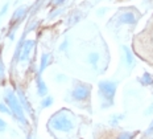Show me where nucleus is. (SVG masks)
<instances>
[{"mask_svg": "<svg viewBox=\"0 0 153 139\" xmlns=\"http://www.w3.org/2000/svg\"><path fill=\"white\" fill-rule=\"evenodd\" d=\"M117 90V81H111V80H102L98 83V94L102 99V109H110L114 106L115 101V94Z\"/></svg>", "mask_w": 153, "mask_h": 139, "instance_id": "2", "label": "nucleus"}, {"mask_svg": "<svg viewBox=\"0 0 153 139\" xmlns=\"http://www.w3.org/2000/svg\"><path fill=\"white\" fill-rule=\"evenodd\" d=\"M28 139H32V137H28Z\"/></svg>", "mask_w": 153, "mask_h": 139, "instance_id": "30", "label": "nucleus"}, {"mask_svg": "<svg viewBox=\"0 0 153 139\" xmlns=\"http://www.w3.org/2000/svg\"><path fill=\"white\" fill-rule=\"evenodd\" d=\"M5 130H7V123H5V121H3L0 118V132H4Z\"/></svg>", "mask_w": 153, "mask_h": 139, "instance_id": "28", "label": "nucleus"}, {"mask_svg": "<svg viewBox=\"0 0 153 139\" xmlns=\"http://www.w3.org/2000/svg\"><path fill=\"white\" fill-rule=\"evenodd\" d=\"M42 74H37L36 73V86H37V94L40 97H46L48 95V85L45 83V81L42 80Z\"/></svg>", "mask_w": 153, "mask_h": 139, "instance_id": "10", "label": "nucleus"}, {"mask_svg": "<svg viewBox=\"0 0 153 139\" xmlns=\"http://www.w3.org/2000/svg\"><path fill=\"white\" fill-rule=\"evenodd\" d=\"M123 118H124V114H114L110 119V123L112 126H117V123H119Z\"/></svg>", "mask_w": 153, "mask_h": 139, "instance_id": "20", "label": "nucleus"}, {"mask_svg": "<svg viewBox=\"0 0 153 139\" xmlns=\"http://www.w3.org/2000/svg\"><path fill=\"white\" fill-rule=\"evenodd\" d=\"M69 44H70L69 38H65V40H63L62 43H61V45H59L58 50H59V52H68V49H69Z\"/></svg>", "mask_w": 153, "mask_h": 139, "instance_id": "22", "label": "nucleus"}, {"mask_svg": "<svg viewBox=\"0 0 153 139\" xmlns=\"http://www.w3.org/2000/svg\"><path fill=\"white\" fill-rule=\"evenodd\" d=\"M140 14L135 8H124L116 14V20L122 25H136L139 21Z\"/></svg>", "mask_w": 153, "mask_h": 139, "instance_id": "5", "label": "nucleus"}, {"mask_svg": "<svg viewBox=\"0 0 153 139\" xmlns=\"http://www.w3.org/2000/svg\"><path fill=\"white\" fill-rule=\"evenodd\" d=\"M122 50H123V56H124V64H126L127 69L133 70V68L136 66V59H135L133 52L131 50V48H128L127 45H123Z\"/></svg>", "mask_w": 153, "mask_h": 139, "instance_id": "8", "label": "nucleus"}, {"mask_svg": "<svg viewBox=\"0 0 153 139\" xmlns=\"http://www.w3.org/2000/svg\"><path fill=\"white\" fill-rule=\"evenodd\" d=\"M152 114H153V103H151V105H149L148 107L145 109V111H144L145 117H148V115H152Z\"/></svg>", "mask_w": 153, "mask_h": 139, "instance_id": "26", "label": "nucleus"}, {"mask_svg": "<svg viewBox=\"0 0 153 139\" xmlns=\"http://www.w3.org/2000/svg\"><path fill=\"white\" fill-rule=\"evenodd\" d=\"M4 81H5V65L1 59V54H0V83H4Z\"/></svg>", "mask_w": 153, "mask_h": 139, "instance_id": "18", "label": "nucleus"}, {"mask_svg": "<svg viewBox=\"0 0 153 139\" xmlns=\"http://www.w3.org/2000/svg\"><path fill=\"white\" fill-rule=\"evenodd\" d=\"M38 24H40V23H38L37 20L30 21L29 24L27 25V28H25V29H24V32H25V33H27V35H28V33H30L32 31H34V29H36V28L38 27Z\"/></svg>", "mask_w": 153, "mask_h": 139, "instance_id": "19", "label": "nucleus"}, {"mask_svg": "<svg viewBox=\"0 0 153 139\" xmlns=\"http://www.w3.org/2000/svg\"><path fill=\"white\" fill-rule=\"evenodd\" d=\"M152 134H153V121L151 122V125H149V127L146 128V131H145V137H151Z\"/></svg>", "mask_w": 153, "mask_h": 139, "instance_id": "27", "label": "nucleus"}, {"mask_svg": "<svg viewBox=\"0 0 153 139\" xmlns=\"http://www.w3.org/2000/svg\"><path fill=\"white\" fill-rule=\"evenodd\" d=\"M65 12V7H57V8H53V11L49 14V19H56L58 17L59 15H62Z\"/></svg>", "mask_w": 153, "mask_h": 139, "instance_id": "16", "label": "nucleus"}, {"mask_svg": "<svg viewBox=\"0 0 153 139\" xmlns=\"http://www.w3.org/2000/svg\"><path fill=\"white\" fill-rule=\"evenodd\" d=\"M8 8H9V3H5V4L3 5V8L0 9V19H1L3 16H4L8 12Z\"/></svg>", "mask_w": 153, "mask_h": 139, "instance_id": "25", "label": "nucleus"}, {"mask_svg": "<svg viewBox=\"0 0 153 139\" xmlns=\"http://www.w3.org/2000/svg\"><path fill=\"white\" fill-rule=\"evenodd\" d=\"M48 128L61 132H70L75 128V118L70 110H59L50 117L48 122Z\"/></svg>", "mask_w": 153, "mask_h": 139, "instance_id": "1", "label": "nucleus"}, {"mask_svg": "<svg viewBox=\"0 0 153 139\" xmlns=\"http://www.w3.org/2000/svg\"><path fill=\"white\" fill-rule=\"evenodd\" d=\"M137 132L136 131H123L116 137V139H135Z\"/></svg>", "mask_w": 153, "mask_h": 139, "instance_id": "15", "label": "nucleus"}, {"mask_svg": "<svg viewBox=\"0 0 153 139\" xmlns=\"http://www.w3.org/2000/svg\"><path fill=\"white\" fill-rule=\"evenodd\" d=\"M36 40L33 38H27L24 41L23 49H21L20 57H19V64H27L32 59V53L34 52V48H36Z\"/></svg>", "mask_w": 153, "mask_h": 139, "instance_id": "7", "label": "nucleus"}, {"mask_svg": "<svg viewBox=\"0 0 153 139\" xmlns=\"http://www.w3.org/2000/svg\"><path fill=\"white\" fill-rule=\"evenodd\" d=\"M107 11H108L107 8H100V9H98V11H97V15H98V16H103Z\"/></svg>", "mask_w": 153, "mask_h": 139, "instance_id": "29", "label": "nucleus"}, {"mask_svg": "<svg viewBox=\"0 0 153 139\" xmlns=\"http://www.w3.org/2000/svg\"><path fill=\"white\" fill-rule=\"evenodd\" d=\"M53 102H54L53 97H50V95L42 97V101H41V107H44V109L49 107V106H52V105H53Z\"/></svg>", "mask_w": 153, "mask_h": 139, "instance_id": "17", "label": "nucleus"}, {"mask_svg": "<svg viewBox=\"0 0 153 139\" xmlns=\"http://www.w3.org/2000/svg\"><path fill=\"white\" fill-rule=\"evenodd\" d=\"M66 2H68V0H50V2H49V5H50V7H53V8L63 7Z\"/></svg>", "mask_w": 153, "mask_h": 139, "instance_id": "21", "label": "nucleus"}, {"mask_svg": "<svg viewBox=\"0 0 153 139\" xmlns=\"http://www.w3.org/2000/svg\"><path fill=\"white\" fill-rule=\"evenodd\" d=\"M152 86H153V85H152Z\"/></svg>", "mask_w": 153, "mask_h": 139, "instance_id": "31", "label": "nucleus"}, {"mask_svg": "<svg viewBox=\"0 0 153 139\" xmlns=\"http://www.w3.org/2000/svg\"><path fill=\"white\" fill-rule=\"evenodd\" d=\"M28 12H29V7H28V5H20V7L16 8L13 11V14H12V17H11V21H9V28H8V29L20 27V24L25 20V17L28 16Z\"/></svg>", "mask_w": 153, "mask_h": 139, "instance_id": "6", "label": "nucleus"}, {"mask_svg": "<svg viewBox=\"0 0 153 139\" xmlns=\"http://www.w3.org/2000/svg\"><path fill=\"white\" fill-rule=\"evenodd\" d=\"M137 82L141 86H152L153 85V74L149 72H144L141 74V77L137 78Z\"/></svg>", "mask_w": 153, "mask_h": 139, "instance_id": "12", "label": "nucleus"}, {"mask_svg": "<svg viewBox=\"0 0 153 139\" xmlns=\"http://www.w3.org/2000/svg\"><path fill=\"white\" fill-rule=\"evenodd\" d=\"M82 19V14L79 11H74L71 15L69 16V25H73V24H76L79 20Z\"/></svg>", "mask_w": 153, "mask_h": 139, "instance_id": "14", "label": "nucleus"}, {"mask_svg": "<svg viewBox=\"0 0 153 139\" xmlns=\"http://www.w3.org/2000/svg\"><path fill=\"white\" fill-rule=\"evenodd\" d=\"M17 97H19V99H20V103L23 105L24 110L28 113V114H30L32 117H33V110H32V107H30V103H29V101H28L25 93L21 89H17Z\"/></svg>", "mask_w": 153, "mask_h": 139, "instance_id": "11", "label": "nucleus"}, {"mask_svg": "<svg viewBox=\"0 0 153 139\" xmlns=\"http://www.w3.org/2000/svg\"><path fill=\"white\" fill-rule=\"evenodd\" d=\"M0 111L4 113V114H8V115H12L11 113V109H9V106L7 105V103H0Z\"/></svg>", "mask_w": 153, "mask_h": 139, "instance_id": "23", "label": "nucleus"}, {"mask_svg": "<svg viewBox=\"0 0 153 139\" xmlns=\"http://www.w3.org/2000/svg\"><path fill=\"white\" fill-rule=\"evenodd\" d=\"M4 101L9 106V109H11V111H12V115L17 119L19 123L21 126H28V119L25 117V113H24L25 110L23 107V105L20 103L19 97L15 94L13 90H11V89L5 90L4 92Z\"/></svg>", "mask_w": 153, "mask_h": 139, "instance_id": "3", "label": "nucleus"}, {"mask_svg": "<svg viewBox=\"0 0 153 139\" xmlns=\"http://www.w3.org/2000/svg\"><path fill=\"white\" fill-rule=\"evenodd\" d=\"M52 64V54L50 53H42L40 59V65L37 68V74H42L45 72V69Z\"/></svg>", "mask_w": 153, "mask_h": 139, "instance_id": "9", "label": "nucleus"}, {"mask_svg": "<svg viewBox=\"0 0 153 139\" xmlns=\"http://www.w3.org/2000/svg\"><path fill=\"white\" fill-rule=\"evenodd\" d=\"M91 85L90 83L82 82V81H74L73 82V89L70 90V95L74 101H88L91 97Z\"/></svg>", "mask_w": 153, "mask_h": 139, "instance_id": "4", "label": "nucleus"}, {"mask_svg": "<svg viewBox=\"0 0 153 139\" xmlns=\"http://www.w3.org/2000/svg\"><path fill=\"white\" fill-rule=\"evenodd\" d=\"M54 78H56V81H57L58 83H62V82H65V81L68 80V77H66L65 74L59 73V74H56V77H54Z\"/></svg>", "mask_w": 153, "mask_h": 139, "instance_id": "24", "label": "nucleus"}, {"mask_svg": "<svg viewBox=\"0 0 153 139\" xmlns=\"http://www.w3.org/2000/svg\"><path fill=\"white\" fill-rule=\"evenodd\" d=\"M88 65H91L92 68H97L98 64H99L100 61V54L98 53V52H90V53L87 54V59H86Z\"/></svg>", "mask_w": 153, "mask_h": 139, "instance_id": "13", "label": "nucleus"}]
</instances>
